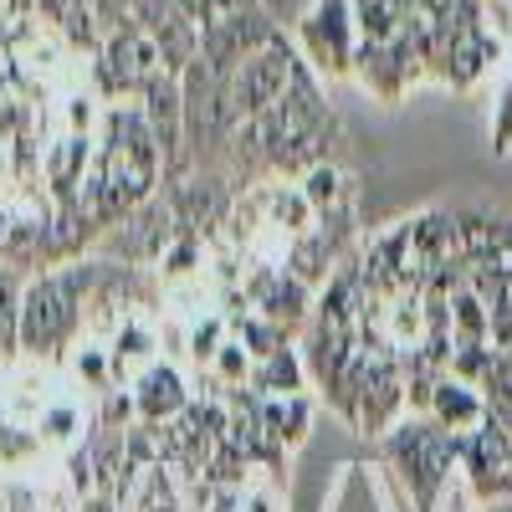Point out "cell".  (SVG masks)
Wrapping results in <instances>:
<instances>
[{
  "label": "cell",
  "mask_w": 512,
  "mask_h": 512,
  "mask_svg": "<svg viewBox=\"0 0 512 512\" xmlns=\"http://www.w3.org/2000/svg\"><path fill=\"white\" fill-rule=\"evenodd\" d=\"M251 395H262V400H282V395H303L308 390V364H303V349H277L267 359H256L251 369V384H246Z\"/></svg>",
  "instance_id": "9"
},
{
  "label": "cell",
  "mask_w": 512,
  "mask_h": 512,
  "mask_svg": "<svg viewBox=\"0 0 512 512\" xmlns=\"http://www.w3.org/2000/svg\"><path fill=\"white\" fill-rule=\"evenodd\" d=\"M297 62H303V52H297L282 31L267 41V47H256V52L231 72V82H226V103H231L236 123H241V118H256V113H267V108L287 93V82H292Z\"/></svg>",
  "instance_id": "3"
},
{
  "label": "cell",
  "mask_w": 512,
  "mask_h": 512,
  "mask_svg": "<svg viewBox=\"0 0 512 512\" xmlns=\"http://www.w3.org/2000/svg\"><path fill=\"white\" fill-rule=\"evenodd\" d=\"M354 354H359V328H344V323H323L313 318L308 323V338H303V364H308V379L338 405L344 395V379L354 369Z\"/></svg>",
  "instance_id": "5"
},
{
  "label": "cell",
  "mask_w": 512,
  "mask_h": 512,
  "mask_svg": "<svg viewBox=\"0 0 512 512\" xmlns=\"http://www.w3.org/2000/svg\"><path fill=\"white\" fill-rule=\"evenodd\" d=\"M303 195H308V205L323 216V210L354 205V200H359V180H354V175H349V169L338 164V159H333V164L308 169V175H303Z\"/></svg>",
  "instance_id": "11"
},
{
  "label": "cell",
  "mask_w": 512,
  "mask_h": 512,
  "mask_svg": "<svg viewBox=\"0 0 512 512\" xmlns=\"http://www.w3.org/2000/svg\"><path fill=\"white\" fill-rule=\"evenodd\" d=\"M379 461L405 512H436L451 477H461V436L431 415H400L379 436Z\"/></svg>",
  "instance_id": "1"
},
{
  "label": "cell",
  "mask_w": 512,
  "mask_h": 512,
  "mask_svg": "<svg viewBox=\"0 0 512 512\" xmlns=\"http://www.w3.org/2000/svg\"><path fill=\"white\" fill-rule=\"evenodd\" d=\"M482 395H487V410L512 425V349H497V359L482 379Z\"/></svg>",
  "instance_id": "14"
},
{
  "label": "cell",
  "mask_w": 512,
  "mask_h": 512,
  "mask_svg": "<svg viewBox=\"0 0 512 512\" xmlns=\"http://www.w3.org/2000/svg\"><path fill=\"white\" fill-rule=\"evenodd\" d=\"M262 425L272 431V441H277L282 451L303 446V441H308V425H313V400H308V395L262 400Z\"/></svg>",
  "instance_id": "10"
},
{
  "label": "cell",
  "mask_w": 512,
  "mask_h": 512,
  "mask_svg": "<svg viewBox=\"0 0 512 512\" xmlns=\"http://www.w3.org/2000/svg\"><path fill=\"white\" fill-rule=\"evenodd\" d=\"M0 512H36V492L21 482H6L0 487Z\"/></svg>",
  "instance_id": "16"
},
{
  "label": "cell",
  "mask_w": 512,
  "mask_h": 512,
  "mask_svg": "<svg viewBox=\"0 0 512 512\" xmlns=\"http://www.w3.org/2000/svg\"><path fill=\"white\" fill-rule=\"evenodd\" d=\"M492 149L497 154L512 149V72L502 82V98H497V113H492Z\"/></svg>",
  "instance_id": "15"
},
{
  "label": "cell",
  "mask_w": 512,
  "mask_h": 512,
  "mask_svg": "<svg viewBox=\"0 0 512 512\" xmlns=\"http://www.w3.org/2000/svg\"><path fill=\"white\" fill-rule=\"evenodd\" d=\"M425 415H431L436 425H446L451 436H472L492 410H487V395L477 390V384H466L456 374H441L436 395H431V410H425Z\"/></svg>",
  "instance_id": "8"
},
{
  "label": "cell",
  "mask_w": 512,
  "mask_h": 512,
  "mask_svg": "<svg viewBox=\"0 0 512 512\" xmlns=\"http://www.w3.org/2000/svg\"><path fill=\"white\" fill-rule=\"evenodd\" d=\"M180 236V216H175V205H169V195H154V200H144L128 221H118L98 246H103V256L108 262H118V267H159L164 262V251H169V241Z\"/></svg>",
  "instance_id": "4"
},
{
  "label": "cell",
  "mask_w": 512,
  "mask_h": 512,
  "mask_svg": "<svg viewBox=\"0 0 512 512\" xmlns=\"http://www.w3.org/2000/svg\"><path fill=\"white\" fill-rule=\"evenodd\" d=\"M77 512H123V502L113 492H88V497H77Z\"/></svg>",
  "instance_id": "17"
},
{
  "label": "cell",
  "mask_w": 512,
  "mask_h": 512,
  "mask_svg": "<svg viewBox=\"0 0 512 512\" xmlns=\"http://www.w3.org/2000/svg\"><path fill=\"white\" fill-rule=\"evenodd\" d=\"M359 16L354 0H313V11L297 26V52L323 77H349L359 62Z\"/></svg>",
  "instance_id": "2"
},
{
  "label": "cell",
  "mask_w": 512,
  "mask_h": 512,
  "mask_svg": "<svg viewBox=\"0 0 512 512\" xmlns=\"http://www.w3.org/2000/svg\"><path fill=\"white\" fill-rule=\"evenodd\" d=\"M26 272L0 267V359H11L21 349V297H26Z\"/></svg>",
  "instance_id": "12"
},
{
  "label": "cell",
  "mask_w": 512,
  "mask_h": 512,
  "mask_svg": "<svg viewBox=\"0 0 512 512\" xmlns=\"http://www.w3.org/2000/svg\"><path fill=\"white\" fill-rule=\"evenodd\" d=\"M226 338H231V318L226 313H210V318H200L195 328H190V338H185V354H190V364L205 374L210 369V359H216L221 354V344H226Z\"/></svg>",
  "instance_id": "13"
},
{
  "label": "cell",
  "mask_w": 512,
  "mask_h": 512,
  "mask_svg": "<svg viewBox=\"0 0 512 512\" xmlns=\"http://www.w3.org/2000/svg\"><path fill=\"white\" fill-rule=\"evenodd\" d=\"M128 390H134V410H139L144 425H169L175 415L190 410V379H185L180 364H169V359H154Z\"/></svg>",
  "instance_id": "7"
},
{
  "label": "cell",
  "mask_w": 512,
  "mask_h": 512,
  "mask_svg": "<svg viewBox=\"0 0 512 512\" xmlns=\"http://www.w3.org/2000/svg\"><path fill=\"white\" fill-rule=\"evenodd\" d=\"M246 303L272 318L277 328L297 333V328H308L313 323V303H318V292L308 282H297L287 267H262L251 282H246Z\"/></svg>",
  "instance_id": "6"
}]
</instances>
